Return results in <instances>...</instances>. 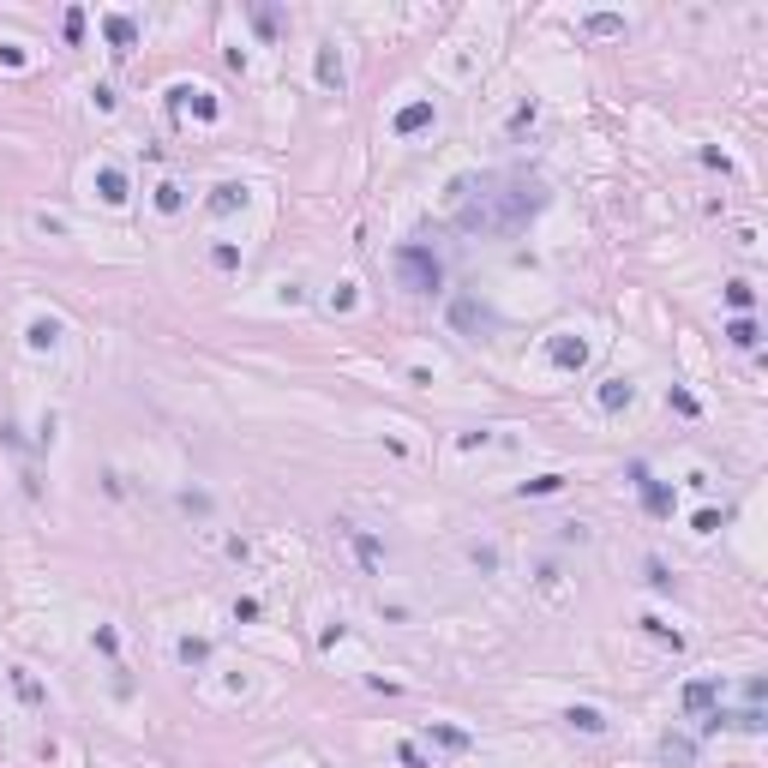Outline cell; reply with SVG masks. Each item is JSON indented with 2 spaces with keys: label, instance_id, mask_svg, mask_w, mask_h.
Returning <instances> with one entry per match:
<instances>
[{
  "label": "cell",
  "instance_id": "cell-3",
  "mask_svg": "<svg viewBox=\"0 0 768 768\" xmlns=\"http://www.w3.org/2000/svg\"><path fill=\"white\" fill-rule=\"evenodd\" d=\"M426 121H432V108L414 103V108H402V121H396V126H402V133H414V126H426Z\"/></svg>",
  "mask_w": 768,
  "mask_h": 768
},
{
  "label": "cell",
  "instance_id": "cell-7",
  "mask_svg": "<svg viewBox=\"0 0 768 768\" xmlns=\"http://www.w3.org/2000/svg\"><path fill=\"white\" fill-rule=\"evenodd\" d=\"M732 342H738V348L756 342V324H751V318H738V324H732Z\"/></svg>",
  "mask_w": 768,
  "mask_h": 768
},
{
  "label": "cell",
  "instance_id": "cell-8",
  "mask_svg": "<svg viewBox=\"0 0 768 768\" xmlns=\"http://www.w3.org/2000/svg\"><path fill=\"white\" fill-rule=\"evenodd\" d=\"M601 402H606V408H618V402H631V384H606V391H601Z\"/></svg>",
  "mask_w": 768,
  "mask_h": 768
},
{
  "label": "cell",
  "instance_id": "cell-2",
  "mask_svg": "<svg viewBox=\"0 0 768 768\" xmlns=\"http://www.w3.org/2000/svg\"><path fill=\"white\" fill-rule=\"evenodd\" d=\"M571 726H582V732H601L606 714H601V708H571Z\"/></svg>",
  "mask_w": 768,
  "mask_h": 768
},
{
  "label": "cell",
  "instance_id": "cell-4",
  "mask_svg": "<svg viewBox=\"0 0 768 768\" xmlns=\"http://www.w3.org/2000/svg\"><path fill=\"white\" fill-rule=\"evenodd\" d=\"M684 702H691V708H708V702H714V684H708V678H702V684H691Z\"/></svg>",
  "mask_w": 768,
  "mask_h": 768
},
{
  "label": "cell",
  "instance_id": "cell-6",
  "mask_svg": "<svg viewBox=\"0 0 768 768\" xmlns=\"http://www.w3.org/2000/svg\"><path fill=\"white\" fill-rule=\"evenodd\" d=\"M661 751H666V762H691V744H684V738H666Z\"/></svg>",
  "mask_w": 768,
  "mask_h": 768
},
{
  "label": "cell",
  "instance_id": "cell-5",
  "mask_svg": "<svg viewBox=\"0 0 768 768\" xmlns=\"http://www.w3.org/2000/svg\"><path fill=\"white\" fill-rule=\"evenodd\" d=\"M432 738L444 744V751H468V738H462V732H451V726H432Z\"/></svg>",
  "mask_w": 768,
  "mask_h": 768
},
{
  "label": "cell",
  "instance_id": "cell-1",
  "mask_svg": "<svg viewBox=\"0 0 768 768\" xmlns=\"http://www.w3.org/2000/svg\"><path fill=\"white\" fill-rule=\"evenodd\" d=\"M396 271H402L408 288H421V294H426V288H438V258L421 253V246H402V253H396Z\"/></svg>",
  "mask_w": 768,
  "mask_h": 768
}]
</instances>
